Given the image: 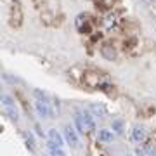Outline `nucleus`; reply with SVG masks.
Returning a JSON list of instances; mask_svg holds the SVG:
<instances>
[{
	"label": "nucleus",
	"instance_id": "obj_1",
	"mask_svg": "<svg viewBox=\"0 0 156 156\" xmlns=\"http://www.w3.org/2000/svg\"><path fill=\"white\" fill-rule=\"evenodd\" d=\"M62 135H64V139H66V144L71 146L73 149L80 147V134H78V130L75 127H71V125H64Z\"/></svg>",
	"mask_w": 156,
	"mask_h": 156
},
{
	"label": "nucleus",
	"instance_id": "obj_2",
	"mask_svg": "<svg viewBox=\"0 0 156 156\" xmlns=\"http://www.w3.org/2000/svg\"><path fill=\"white\" fill-rule=\"evenodd\" d=\"M50 102H45V101H35V109L38 113V116L42 118H52V109L49 106Z\"/></svg>",
	"mask_w": 156,
	"mask_h": 156
},
{
	"label": "nucleus",
	"instance_id": "obj_3",
	"mask_svg": "<svg viewBox=\"0 0 156 156\" xmlns=\"http://www.w3.org/2000/svg\"><path fill=\"white\" fill-rule=\"evenodd\" d=\"M80 115H82V118H83V123H85V127H87V132H94L95 130V122H94V118H92V113L90 111H82Z\"/></svg>",
	"mask_w": 156,
	"mask_h": 156
},
{
	"label": "nucleus",
	"instance_id": "obj_4",
	"mask_svg": "<svg viewBox=\"0 0 156 156\" xmlns=\"http://www.w3.org/2000/svg\"><path fill=\"white\" fill-rule=\"evenodd\" d=\"M132 139H134L137 144L144 142V140H146V130L142 127H139V125H135L134 130H132Z\"/></svg>",
	"mask_w": 156,
	"mask_h": 156
},
{
	"label": "nucleus",
	"instance_id": "obj_5",
	"mask_svg": "<svg viewBox=\"0 0 156 156\" xmlns=\"http://www.w3.org/2000/svg\"><path fill=\"white\" fill-rule=\"evenodd\" d=\"M97 139H99L101 142H113V139H115V132H113V130L102 128V130H99V134H97Z\"/></svg>",
	"mask_w": 156,
	"mask_h": 156
},
{
	"label": "nucleus",
	"instance_id": "obj_6",
	"mask_svg": "<svg viewBox=\"0 0 156 156\" xmlns=\"http://www.w3.org/2000/svg\"><path fill=\"white\" fill-rule=\"evenodd\" d=\"M49 139L54 140V142H56V144H59V146H64V142H66L64 135H61L56 128H49Z\"/></svg>",
	"mask_w": 156,
	"mask_h": 156
},
{
	"label": "nucleus",
	"instance_id": "obj_7",
	"mask_svg": "<svg viewBox=\"0 0 156 156\" xmlns=\"http://www.w3.org/2000/svg\"><path fill=\"white\" fill-rule=\"evenodd\" d=\"M73 123H75V128L78 130V134H80V135L87 132V127H85L83 118H82V115H80V113H76V115H75V118H73Z\"/></svg>",
	"mask_w": 156,
	"mask_h": 156
},
{
	"label": "nucleus",
	"instance_id": "obj_8",
	"mask_svg": "<svg viewBox=\"0 0 156 156\" xmlns=\"http://www.w3.org/2000/svg\"><path fill=\"white\" fill-rule=\"evenodd\" d=\"M111 130L118 135H122L123 132H125V125H123V122L120 120V118H115V120L111 122Z\"/></svg>",
	"mask_w": 156,
	"mask_h": 156
},
{
	"label": "nucleus",
	"instance_id": "obj_9",
	"mask_svg": "<svg viewBox=\"0 0 156 156\" xmlns=\"http://www.w3.org/2000/svg\"><path fill=\"white\" fill-rule=\"evenodd\" d=\"M4 111H5V115L11 118L12 122H17V120H19V113H17L16 106H12V108H4Z\"/></svg>",
	"mask_w": 156,
	"mask_h": 156
},
{
	"label": "nucleus",
	"instance_id": "obj_10",
	"mask_svg": "<svg viewBox=\"0 0 156 156\" xmlns=\"http://www.w3.org/2000/svg\"><path fill=\"white\" fill-rule=\"evenodd\" d=\"M33 95H35V99H37V101H45V102H49V101H50L49 94L44 92V90H40V89H35L33 90Z\"/></svg>",
	"mask_w": 156,
	"mask_h": 156
},
{
	"label": "nucleus",
	"instance_id": "obj_11",
	"mask_svg": "<svg viewBox=\"0 0 156 156\" xmlns=\"http://www.w3.org/2000/svg\"><path fill=\"white\" fill-rule=\"evenodd\" d=\"M2 104H4V108H12V106H16L14 99H12L11 95H7V94L2 95Z\"/></svg>",
	"mask_w": 156,
	"mask_h": 156
},
{
	"label": "nucleus",
	"instance_id": "obj_12",
	"mask_svg": "<svg viewBox=\"0 0 156 156\" xmlns=\"http://www.w3.org/2000/svg\"><path fill=\"white\" fill-rule=\"evenodd\" d=\"M26 146H28L30 151H35V144H33V135L26 134Z\"/></svg>",
	"mask_w": 156,
	"mask_h": 156
},
{
	"label": "nucleus",
	"instance_id": "obj_13",
	"mask_svg": "<svg viewBox=\"0 0 156 156\" xmlns=\"http://www.w3.org/2000/svg\"><path fill=\"white\" fill-rule=\"evenodd\" d=\"M90 109H92V111H95V113H102V115H104V108H99V106H95V104H92V106H90Z\"/></svg>",
	"mask_w": 156,
	"mask_h": 156
},
{
	"label": "nucleus",
	"instance_id": "obj_14",
	"mask_svg": "<svg viewBox=\"0 0 156 156\" xmlns=\"http://www.w3.org/2000/svg\"><path fill=\"white\" fill-rule=\"evenodd\" d=\"M35 130H37V135H40V137H44V130L40 128V125H35Z\"/></svg>",
	"mask_w": 156,
	"mask_h": 156
},
{
	"label": "nucleus",
	"instance_id": "obj_15",
	"mask_svg": "<svg viewBox=\"0 0 156 156\" xmlns=\"http://www.w3.org/2000/svg\"><path fill=\"white\" fill-rule=\"evenodd\" d=\"M125 156H130V154H125Z\"/></svg>",
	"mask_w": 156,
	"mask_h": 156
},
{
	"label": "nucleus",
	"instance_id": "obj_16",
	"mask_svg": "<svg viewBox=\"0 0 156 156\" xmlns=\"http://www.w3.org/2000/svg\"><path fill=\"white\" fill-rule=\"evenodd\" d=\"M47 156H50V154H47Z\"/></svg>",
	"mask_w": 156,
	"mask_h": 156
}]
</instances>
